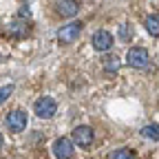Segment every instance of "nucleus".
Listing matches in <instances>:
<instances>
[{"label": "nucleus", "mask_w": 159, "mask_h": 159, "mask_svg": "<svg viewBox=\"0 0 159 159\" xmlns=\"http://www.w3.org/2000/svg\"><path fill=\"white\" fill-rule=\"evenodd\" d=\"M7 128L11 130V133H22L25 128H27V124H29V117H27V113L22 111V108H16V111H11L9 115H7Z\"/></svg>", "instance_id": "f03ea898"}, {"label": "nucleus", "mask_w": 159, "mask_h": 159, "mask_svg": "<svg viewBox=\"0 0 159 159\" xmlns=\"http://www.w3.org/2000/svg\"><path fill=\"white\" fill-rule=\"evenodd\" d=\"M80 33H82V22H69L57 31V42L60 44H71L80 38Z\"/></svg>", "instance_id": "20e7f679"}, {"label": "nucleus", "mask_w": 159, "mask_h": 159, "mask_svg": "<svg viewBox=\"0 0 159 159\" xmlns=\"http://www.w3.org/2000/svg\"><path fill=\"white\" fill-rule=\"evenodd\" d=\"M33 113H35L40 119H51V117L57 113V104H55V99H53V97H40V99H35V104H33Z\"/></svg>", "instance_id": "f257e3e1"}, {"label": "nucleus", "mask_w": 159, "mask_h": 159, "mask_svg": "<svg viewBox=\"0 0 159 159\" xmlns=\"http://www.w3.org/2000/svg\"><path fill=\"white\" fill-rule=\"evenodd\" d=\"M55 11L62 18H73V16L80 13V2H77V0H57Z\"/></svg>", "instance_id": "1a4fd4ad"}, {"label": "nucleus", "mask_w": 159, "mask_h": 159, "mask_svg": "<svg viewBox=\"0 0 159 159\" xmlns=\"http://www.w3.org/2000/svg\"><path fill=\"white\" fill-rule=\"evenodd\" d=\"M111 159H135V155H133L128 148H119V150H115V152L111 155Z\"/></svg>", "instance_id": "4468645a"}, {"label": "nucleus", "mask_w": 159, "mask_h": 159, "mask_svg": "<svg viewBox=\"0 0 159 159\" xmlns=\"http://www.w3.org/2000/svg\"><path fill=\"white\" fill-rule=\"evenodd\" d=\"M29 31H31V25L27 22V20L18 18V16H16L11 22L7 25V35H11V38H16V40L27 38V35H29Z\"/></svg>", "instance_id": "423d86ee"}, {"label": "nucleus", "mask_w": 159, "mask_h": 159, "mask_svg": "<svg viewBox=\"0 0 159 159\" xmlns=\"http://www.w3.org/2000/svg\"><path fill=\"white\" fill-rule=\"evenodd\" d=\"M13 93V84H5V86H0V104L5 102V99H9V95Z\"/></svg>", "instance_id": "2eb2a0df"}, {"label": "nucleus", "mask_w": 159, "mask_h": 159, "mask_svg": "<svg viewBox=\"0 0 159 159\" xmlns=\"http://www.w3.org/2000/svg\"><path fill=\"white\" fill-rule=\"evenodd\" d=\"M133 35H135V29H133L130 22H122V25H119V40H122V42H130Z\"/></svg>", "instance_id": "f8f14e48"}, {"label": "nucleus", "mask_w": 159, "mask_h": 159, "mask_svg": "<svg viewBox=\"0 0 159 159\" xmlns=\"http://www.w3.org/2000/svg\"><path fill=\"white\" fill-rule=\"evenodd\" d=\"M144 25H146V31L155 38H159V13H150L146 20H144Z\"/></svg>", "instance_id": "9b49d317"}, {"label": "nucleus", "mask_w": 159, "mask_h": 159, "mask_svg": "<svg viewBox=\"0 0 159 159\" xmlns=\"http://www.w3.org/2000/svg\"><path fill=\"white\" fill-rule=\"evenodd\" d=\"M53 155L57 159H71L75 155V148H73V142L69 137H60L55 139V144H53Z\"/></svg>", "instance_id": "0eeeda50"}, {"label": "nucleus", "mask_w": 159, "mask_h": 159, "mask_svg": "<svg viewBox=\"0 0 159 159\" xmlns=\"http://www.w3.org/2000/svg\"><path fill=\"white\" fill-rule=\"evenodd\" d=\"M102 66H104V73L106 75H115L119 71V66H122V62H119V57L117 55H106L102 60Z\"/></svg>", "instance_id": "9d476101"}, {"label": "nucleus", "mask_w": 159, "mask_h": 159, "mask_svg": "<svg viewBox=\"0 0 159 159\" xmlns=\"http://www.w3.org/2000/svg\"><path fill=\"white\" fill-rule=\"evenodd\" d=\"M142 135L146 139H152V142H159V124H146L142 128Z\"/></svg>", "instance_id": "ddd939ff"}, {"label": "nucleus", "mask_w": 159, "mask_h": 159, "mask_svg": "<svg viewBox=\"0 0 159 159\" xmlns=\"http://www.w3.org/2000/svg\"><path fill=\"white\" fill-rule=\"evenodd\" d=\"M95 142V133L91 126H75L73 128V144H77L80 148H89Z\"/></svg>", "instance_id": "39448f33"}, {"label": "nucleus", "mask_w": 159, "mask_h": 159, "mask_svg": "<svg viewBox=\"0 0 159 159\" xmlns=\"http://www.w3.org/2000/svg\"><path fill=\"white\" fill-rule=\"evenodd\" d=\"M91 42H93V49L95 51H99V53H104V51H108L111 47H113V35L108 33V31H95L93 33V38H91Z\"/></svg>", "instance_id": "6e6552de"}, {"label": "nucleus", "mask_w": 159, "mask_h": 159, "mask_svg": "<svg viewBox=\"0 0 159 159\" xmlns=\"http://www.w3.org/2000/svg\"><path fill=\"white\" fill-rule=\"evenodd\" d=\"M148 60H150V55H148V51H146L144 47H133V49H128V55H126L128 66H133V69H146V66H148Z\"/></svg>", "instance_id": "7ed1b4c3"}]
</instances>
